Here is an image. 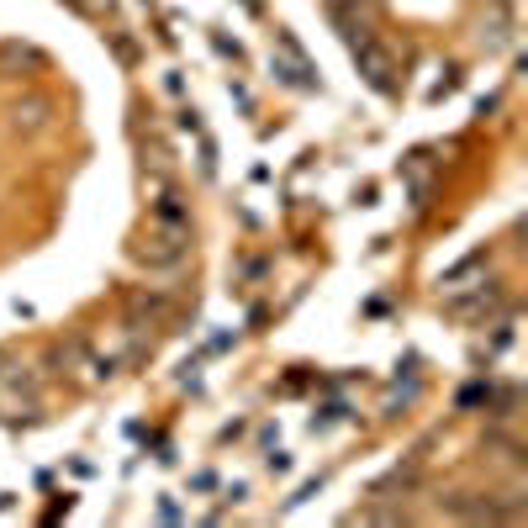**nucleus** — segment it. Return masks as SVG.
<instances>
[{"mask_svg":"<svg viewBox=\"0 0 528 528\" xmlns=\"http://www.w3.org/2000/svg\"><path fill=\"white\" fill-rule=\"evenodd\" d=\"M360 69H365V80L375 90H391V59L375 43H360Z\"/></svg>","mask_w":528,"mask_h":528,"instance_id":"nucleus-3","label":"nucleus"},{"mask_svg":"<svg viewBox=\"0 0 528 528\" xmlns=\"http://www.w3.org/2000/svg\"><path fill=\"white\" fill-rule=\"evenodd\" d=\"M497 296H502V291L481 280V291H476V296L449 291V296H444V312H449V317H460V323H470V317H486V312H492V307H497Z\"/></svg>","mask_w":528,"mask_h":528,"instance_id":"nucleus-2","label":"nucleus"},{"mask_svg":"<svg viewBox=\"0 0 528 528\" xmlns=\"http://www.w3.org/2000/svg\"><path fill=\"white\" fill-rule=\"evenodd\" d=\"M80 6H90V11H101V6H106V0H80Z\"/></svg>","mask_w":528,"mask_h":528,"instance_id":"nucleus-6","label":"nucleus"},{"mask_svg":"<svg viewBox=\"0 0 528 528\" xmlns=\"http://www.w3.org/2000/svg\"><path fill=\"white\" fill-rule=\"evenodd\" d=\"M0 59H6V64H37V53L22 48V43H6V48H0Z\"/></svg>","mask_w":528,"mask_h":528,"instance_id":"nucleus-4","label":"nucleus"},{"mask_svg":"<svg viewBox=\"0 0 528 528\" xmlns=\"http://www.w3.org/2000/svg\"><path fill=\"white\" fill-rule=\"evenodd\" d=\"M185 238H191V233H169V228H154V233H148V238H143L132 254H138L143 264H154V270H175V264L185 259V249H191V243H185Z\"/></svg>","mask_w":528,"mask_h":528,"instance_id":"nucleus-1","label":"nucleus"},{"mask_svg":"<svg viewBox=\"0 0 528 528\" xmlns=\"http://www.w3.org/2000/svg\"><path fill=\"white\" fill-rule=\"evenodd\" d=\"M16 122H22V127H37V122H43V106H16Z\"/></svg>","mask_w":528,"mask_h":528,"instance_id":"nucleus-5","label":"nucleus"}]
</instances>
